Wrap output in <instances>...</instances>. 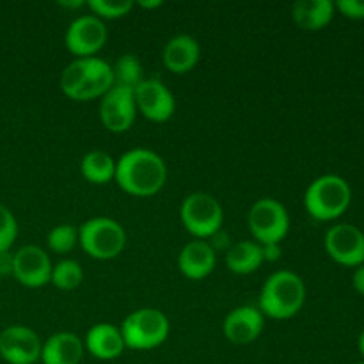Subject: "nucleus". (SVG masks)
I'll return each mask as SVG.
<instances>
[{"label": "nucleus", "mask_w": 364, "mask_h": 364, "mask_svg": "<svg viewBox=\"0 0 364 364\" xmlns=\"http://www.w3.org/2000/svg\"><path fill=\"white\" fill-rule=\"evenodd\" d=\"M135 114H137V105H135L134 89L114 85L102 98L100 117L103 127L112 134H123L130 130L135 121Z\"/></svg>", "instance_id": "obj_13"}, {"label": "nucleus", "mask_w": 364, "mask_h": 364, "mask_svg": "<svg viewBox=\"0 0 364 364\" xmlns=\"http://www.w3.org/2000/svg\"><path fill=\"white\" fill-rule=\"evenodd\" d=\"M358 348H359V352H361L363 354V358H364V331L361 334H359V340H358Z\"/></svg>", "instance_id": "obj_34"}, {"label": "nucleus", "mask_w": 364, "mask_h": 364, "mask_svg": "<svg viewBox=\"0 0 364 364\" xmlns=\"http://www.w3.org/2000/svg\"><path fill=\"white\" fill-rule=\"evenodd\" d=\"M82 281H84V270H82L80 263L75 262V259H63L57 265H53L50 283L59 290H77Z\"/></svg>", "instance_id": "obj_24"}, {"label": "nucleus", "mask_w": 364, "mask_h": 364, "mask_svg": "<svg viewBox=\"0 0 364 364\" xmlns=\"http://www.w3.org/2000/svg\"><path fill=\"white\" fill-rule=\"evenodd\" d=\"M13 274V255L7 252H0V276H7Z\"/></svg>", "instance_id": "obj_30"}, {"label": "nucleus", "mask_w": 364, "mask_h": 364, "mask_svg": "<svg viewBox=\"0 0 364 364\" xmlns=\"http://www.w3.org/2000/svg\"><path fill=\"white\" fill-rule=\"evenodd\" d=\"M334 11L336 7L331 0H299L291 7V16L299 28L316 32L331 23Z\"/></svg>", "instance_id": "obj_20"}, {"label": "nucleus", "mask_w": 364, "mask_h": 364, "mask_svg": "<svg viewBox=\"0 0 364 364\" xmlns=\"http://www.w3.org/2000/svg\"><path fill=\"white\" fill-rule=\"evenodd\" d=\"M124 347L132 350H153L169 336V320L160 309L141 308L130 313L121 323Z\"/></svg>", "instance_id": "obj_4"}, {"label": "nucleus", "mask_w": 364, "mask_h": 364, "mask_svg": "<svg viewBox=\"0 0 364 364\" xmlns=\"http://www.w3.org/2000/svg\"><path fill=\"white\" fill-rule=\"evenodd\" d=\"M345 18L350 20H364V0H338L334 4Z\"/></svg>", "instance_id": "obj_28"}, {"label": "nucleus", "mask_w": 364, "mask_h": 364, "mask_svg": "<svg viewBox=\"0 0 364 364\" xmlns=\"http://www.w3.org/2000/svg\"><path fill=\"white\" fill-rule=\"evenodd\" d=\"M114 85L127 89H135L144 80V71H142L141 60L134 53H124L114 63L112 66Z\"/></svg>", "instance_id": "obj_23"}, {"label": "nucleus", "mask_w": 364, "mask_h": 364, "mask_svg": "<svg viewBox=\"0 0 364 364\" xmlns=\"http://www.w3.org/2000/svg\"><path fill=\"white\" fill-rule=\"evenodd\" d=\"M137 110L153 123H166L174 116L176 102L173 92L159 78H144L134 89Z\"/></svg>", "instance_id": "obj_10"}, {"label": "nucleus", "mask_w": 364, "mask_h": 364, "mask_svg": "<svg viewBox=\"0 0 364 364\" xmlns=\"http://www.w3.org/2000/svg\"><path fill=\"white\" fill-rule=\"evenodd\" d=\"M114 87L112 66L98 57L84 59V80L78 91L77 102H89L95 98H103Z\"/></svg>", "instance_id": "obj_18"}, {"label": "nucleus", "mask_w": 364, "mask_h": 364, "mask_svg": "<svg viewBox=\"0 0 364 364\" xmlns=\"http://www.w3.org/2000/svg\"><path fill=\"white\" fill-rule=\"evenodd\" d=\"M265 316L255 306H240L230 311L224 318L223 331L228 341L233 345H251L262 334Z\"/></svg>", "instance_id": "obj_14"}, {"label": "nucleus", "mask_w": 364, "mask_h": 364, "mask_svg": "<svg viewBox=\"0 0 364 364\" xmlns=\"http://www.w3.org/2000/svg\"><path fill=\"white\" fill-rule=\"evenodd\" d=\"M180 219L185 230L196 237V240H205L219 233L224 223V212L213 196L206 192H194L181 203Z\"/></svg>", "instance_id": "obj_6"}, {"label": "nucleus", "mask_w": 364, "mask_h": 364, "mask_svg": "<svg viewBox=\"0 0 364 364\" xmlns=\"http://www.w3.org/2000/svg\"><path fill=\"white\" fill-rule=\"evenodd\" d=\"M352 201V188L338 174H323L316 178L304 194L306 212L316 220H334L343 215Z\"/></svg>", "instance_id": "obj_3"}, {"label": "nucleus", "mask_w": 364, "mask_h": 364, "mask_svg": "<svg viewBox=\"0 0 364 364\" xmlns=\"http://www.w3.org/2000/svg\"><path fill=\"white\" fill-rule=\"evenodd\" d=\"M352 284H354V290L358 294L364 295V263L355 269L354 276H352Z\"/></svg>", "instance_id": "obj_31"}, {"label": "nucleus", "mask_w": 364, "mask_h": 364, "mask_svg": "<svg viewBox=\"0 0 364 364\" xmlns=\"http://www.w3.org/2000/svg\"><path fill=\"white\" fill-rule=\"evenodd\" d=\"M249 231L259 245L279 244L290 230V217L287 208L272 198L258 199L247 215Z\"/></svg>", "instance_id": "obj_7"}, {"label": "nucleus", "mask_w": 364, "mask_h": 364, "mask_svg": "<svg viewBox=\"0 0 364 364\" xmlns=\"http://www.w3.org/2000/svg\"><path fill=\"white\" fill-rule=\"evenodd\" d=\"M84 347L87 348L89 354L92 358L100 359V361H112L117 359L124 347L123 334H121L119 327L112 326V323H96L87 331L85 336Z\"/></svg>", "instance_id": "obj_17"}, {"label": "nucleus", "mask_w": 364, "mask_h": 364, "mask_svg": "<svg viewBox=\"0 0 364 364\" xmlns=\"http://www.w3.org/2000/svg\"><path fill=\"white\" fill-rule=\"evenodd\" d=\"M306 302V284L291 270L272 274L259 291V311L274 320H290Z\"/></svg>", "instance_id": "obj_2"}, {"label": "nucleus", "mask_w": 364, "mask_h": 364, "mask_svg": "<svg viewBox=\"0 0 364 364\" xmlns=\"http://www.w3.org/2000/svg\"><path fill=\"white\" fill-rule=\"evenodd\" d=\"M107 36L109 32L105 23L92 14H85L71 21L64 36V43L66 48L78 59H87L96 55L105 46Z\"/></svg>", "instance_id": "obj_8"}, {"label": "nucleus", "mask_w": 364, "mask_h": 364, "mask_svg": "<svg viewBox=\"0 0 364 364\" xmlns=\"http://www.w3.org/2000/svg\"><path fill=\"white\" fill-rule=\"evenodd\" d=\"M217 263L215 251L205 240H192L185 245L178 256V269L185 277L201 281L213 272Z\"/></svg>", "instance_id": "obj_15"}, {"label": "nucleus", "mask_w": 364, "mask_h": 364, "mask_svg": "<svg viewBox=\"0 0 364 364\" xmlns=\"http://www.w3.org/2000/svg\"><path fill=\"white\" fill-rule=\"evenodd\" d=\"M18 237V223L6 205L0 203V252H7Z\"/></svg>", "instance_id": "obj_27"}, {"label": "nucleus", "mask_w": 364, "mask_h": 364, "mask_svg": "<svg viewBox=\"0 0 364 364\" xmlns=\"http://www.w3.org/2000/svg\"><path fill=\"white\" fill-rule=\"evenodd\" d=\"M43 341L27 326H9L0 333V358L9 364H36Z\"/></svg>", "instance_id": "obj_11"}, {"label": "nucleus", "mask_w": 364, "mask_h": 364, "mask_svg": "<svg viewBox=\"0 0 364 364\" xmlns=\"http://www.w3.org/2000/svg\"><path fill=\"white\" fill-rule=\"evenodd\" d=\"M114 180L127 194L135 196V198H151L159 194L166 185V162L151 149H130L116 162Z\"/></svg>", "instance_id": "obj_1"}, {"label": "nucleus", "mask_w": 364, "mask_h": 364, "mask_svg": "<svg viewBox=\"0 0 364 364\" xmlns=\"http://www.w3.org/2000/svg\"><path fill=\"white\" fill-rule=\"evenodd\" d=\"M78 244L91 258L107 262L123 252L127 233L119 223L109 217H95L78 228Z\"/></svg>", "instance_id": "obj_5"}, {"label": "nucleus", "mask_w": 364, "mask_h": 364, "mask_svg": "<svg viewBox=\"0 0 364 364\" xmlns=\"http://www.w3.org/2000/svg\"><path fill=\"white\" fill-rule=\"evenodd\" d=\"M327 255L343 267H355L364 263V233L354 224H336L327 230L323 238Z\"/></svg>", "instance_id": "obj_9"}, {"label": "nucleus", "mask_w": 364, "mask_h": 364, "mask_svg": "<svg viewBox=\"0 0 364 364\" xmlns=\"http://www.w3.org/2000/svg\"><path fill=\"white\" fill-rule=\"evenodd\" d=\"M358 364H364V363H358Z\"/></svg>", "instance_id": "obj_35"}, {"label": "nucleus", "mask_w": 364, "mask_h": 364, "mask_svg": "<svg viewBox=\"0 0 364 364\" xmlns=\"http://www.w3.org/2000/svg\"><path fill=\"white\" fill-rule=\"evenodd\" d=\"M283 252L279 244H267L262 245V255H263V262H277Z\"/></svg>", "instance_id": "obj_29"}, {"label": "nucleus", "mask_w": 364, "mask_h": 364, "mask_svg": "<svg viewBox=\"0 0 364 364\" xmlns=\"http://www.w3.org/2000/svg\"><path fill=\"white\" fill-rule=\"evenodd\" d=\"M80 173L89 183L105 185L116 178V162L107 151L92 149L82 159Z\"/></svg>", "instance_id": "obj_22"}, {"label": "nucleus", "mask_w": 364, "mask_h": 364, "mask_svg": "<svg viewBox=\"0 0 364 364\" xmlns=\"http://www.w3.org/2000/svg\"><path fill=\"white\" fill-rule=\"evenodd\" d=\"M262 245L258 242H238V244L231 245L226 252L228 269L233 274H238V276H247V274L256 272L262 267Z\"/></svg>", "instance_id": "obj_21"}, {"label": "nucleus", "mask_w": 364, "mask_h": 364, "mask_svg": "<svg viewBox=\"0 0 364 364\" xmlns=\"http://www.w3.org/2000/svg\"><path fill=\"white\" fill-rule=\"evenodd\" d=\"M87 6L92 11V16L100 20H119L130 14L135 2L132 0H89Z\"/></svg>", "instance_id": "obj_25"}, {"label": "nucleus", "mask_w": 364, "mask_h": 364, "mask_svg": "<svg viewBox=\"0 0 364 364\" xmlns=\"http://www.w3.org/2000/svg\"><path fill=\"white\" fill-rule=\"evenodd\" d=\"M46 242H48L50 251L57 255H66L73 251L75 245L78 244V230L71 224H59L50 230Z\"/></svg>", "instance_id": "obj_26"}, {"label": "nucleus", "mask_w": 364, "mask_h": 364, "mask_svg": "<svg viewBox=\"0 0 364 364\" xmlns=\"http://www.w3.org/2000/svg\"><path fill=\"white\" fill-rule=\"evenodd\" d=\"M201 57L198 39L188 34H178L167 41L164 46L162 60L164 66L176 75H185L196 68Z\"/></svg>", "instance_id": "obj_16"}, {"label": "nucleus", "mask_w": 364, "mask_h": 364, "mask_svg": "<svg viewBox=\"0 0 364 364\" xmlns=\"http://www.w3.org/2000/svg\"><path fill=\"white\" fill-rule=\"evenodd\" d=\"M84 343L73 333H57L43 341V364H80L84 358Z\"/></svg>", "instance_id": "obj_19"}, {"label": "nucleus", "mask_w": 364, "mask_h": 364, "mask_svg": "<svg viewBox=\"0 0 364 364\" xmlns=\"http://www.w3.org/2000/svg\"><path fill=\"white\" fill-rule=\"evenodd\" d=\"M162 0H141L137 2V6L142 9H156V7H162Z\"/></svg>", "instance_id": "obj_32"}, {"label": "nucleus", "mask_w": 364, "mask_h": 364, "mask_svg": "<svg viewBox=\"0 0 364 364\" xmlns=\"http://www.w3.org/2000/svg\"><path fill=\"white\" fill-rule=\"evenodd\" d=\"M60 6L68 7V9H77V7L84 6V2L82 0H78V2H60Z\"/></svg>", "instance_id": "obj_33"}, {"label": "nucleus", "mask_w": 364, "mask_h": 364, "mask_svg": "<svg viewBox=\"0 0 364 364\" xmlns=\"http://www.w3.org/2000/svg\"><path fill=\"white\" fill-rule=\"evenodd\" d=\"M50 256L39 245H23L13 255V276L25 288H43L52 277Z\"/></svg>", "instance_id": "obj_12"}]
</instances>
